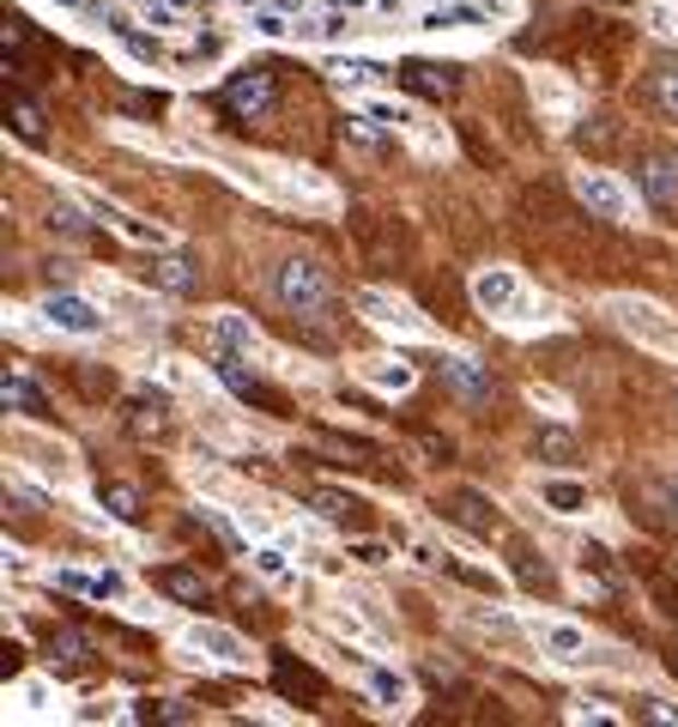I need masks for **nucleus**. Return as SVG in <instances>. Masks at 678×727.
I'll list each match as a JSON object with an SVG mask.
<instances>
[{"instance_id":"nucleus-1","label":"nucleus","mask_w":678,"mask_h":727,"mask_svg":"<svg viewBox=\"0 0 678 727\" xmlns=\"http://www.w3.org/2000/svg\"><path fill=\"white\" fill-rule=\"evenodd\" d=\"M273 298L285 303L291 322H303V327H327V322H334V279H327L315 261H279Z\"/></svg>"},{"instance_id":"nucleus-2","label":"nucleus","mask_w":678,"mask_h":727,"mask_svg":"<svg viewBox=\"0 0 678 727\" xmlns=\"http://www.w3.org/2000/svg\"><path fill=\"white\" fill-rule=\"evenodd\" d=\"M606 315H612V327H618V334H630L636 346L673 351V358H678V322L661 310V303H648V298H606Z\"/></svg>"},{"instance_id":"nucleus-3","label":"nucleus","mask_w":678,"mask_h":727,"mask_svg":"<svg viewBox=\"0 0 678 727\" xmlns=\"http://www.w3.org/2000/svg\"><path fill=\"white\" fill-rule=\"evenodd\" d=\"M358 310H364L370 327H382V334H394V339H431L436 334V327L424 322V315H418L406 298H394V291H364V298H358Z\"/></svg>"},{"instance_id":"nucleus-4","label":"nucleus","mask_w":678,"mask_h":727,"mask_svg":"<svg viewBox=\"0 0 678 727\" xmlns=\"http://www.w3.org/2000/svg\"><path fill=\"white\" fill-rule=\"evenodd\" d=\"M13 449L25 454L31 473L55 480L61 492H67V485H79V461H73V449H67V442H49V437H37V430H13Z\"/></svg>"},{"instance_id":"nucleus-5","label":"nucleus","mask_w":678,"mask_h":727,"mask_svg":"<svg viewBox=\"0 0 678 727\" xmlns=\"http://www.w3.org/2000/svg\"><path fill=\"white\" fill-rule=\"evenodd\" d=\"M43 322H49L55 334H73V339L104 334V310H97L92 298H79V291H49V298H43Z\"/></svg>"},{"instance_id":"nucleus-6","label":"nucleus","mask_w":678,"mask_h":727,"mask_svg":"<svg viewBox=\"0 0 678 727\" xmlns=\"http://www.w3.org/2000/svg\"><path fill=\"white\" fill-rule=\"evenodd\" d=\"M522 298H527V286H522V279H515L508 267H484L479 279H472V303H479L491 322H503V315L515 310Z\"/></svg>"},{"instance_id":"nucleus-7","label":"nucleus","mask_w":678,"mask_h":727,"mask_svg":"<svg viewBox=\"0 0 678 727\" xmlns=\"http://www.w3.org/2000/svg\"><path fill=\"white\" fill-rule=\"evenodd\" d=\"M309 504H315V516H322V521H334V528H346V533H364V528H370V504H364L358 492H339V485H315Z\"/></svg>"},{"instance_id":"nucleus-8","label":"nucleus","mask_w":678,"mask_h":727,"mask_svg":"<svg viewBox=\"0 0 678 727\" xmlns=\"http://www.w3.org/2000/svg\"><path fill=\"white\" fill-rule=\"evenodd\" d=\"M575 195H582V207L600 212V219H630V188L612 182L606 170H582V176H575Z\"/></svg>"},{"instance_id":"nucleus-9","label":"nucleus","mask_w":678,"mask_h":727,"mask_svg":"<svg viewBox=\"0 0 678 727\" xmlns=\"http://www.w3.org/2000/svg\"><path fill=\"white\" fill-rule=\"evenodd\" d=\"M224 109H231V116H267V109H273V79L261 73V67H248V73H236L231 85H224Z\"/></svg>"},{"instance_id":"nucleus-10","label":"nucleus","mask_w":678,"mask_h":727,"mask_svg":"<svg viewBox=\"0 0 678 727\" xmlns=\"http://www.w3.org/2000/svg\"><path fill=\"white\" fill-rule=\"evenodd\" d=\"M636 188H642V200L648 207H678V158H666V152H648L636 164Z\"/></svg>"},{"instance_id":"nucleus-11","label":"nucleus","mask_w":678,"mask_h":727,"mask_svg":"<svg viewBox=\"0 0 678 727\" xmlns=\"http://www.w3.org/2000/svg\"><path fill=\"white\" fill-rule=\"evenodd\" d=\"M188 649H200L207 661H219V667H248L255 661V649H248L236 631H224V624H195V631H188Z\"/></svg>"},{"instance_id":"nucleus-12","label":"nucleus","mask_w":678,"mask_h":727,"mask_svg":"<svg viewBox=\"0 0 678 727\" xmlns=\"http://www.w3.org/2000/svg\"><path fill=\"white\" fill-rule=\"evenodd\" d=\"M534 97H539V116H546L551 128H575V122H582V109H575V91L563 85L558 73H534Z\"/></svg>"},{"instance_id":"nucleus-13","label":"nucleus","mask_w":678,"mask_h":727,"mask_svg":"<svg viewBox=\"0 0 678 727\" xmlns=\"http://www.w3.org/2000/svg\"><path fill=\"white\" fill-rule=\"evenodd\" d=\"M443 516H448V521H460L467 533H479V540H491V533L503 528V516L491 509V497H484V492H455Z\"/></svg>"},{"instance_id":"nucleus-14","label":"nucleus","mask_w":678,"mask_h":727,"mask_svg":"<svg viewBox=\"0 0 678 727\" xmlns=\"http://www.w3.org/2000/svg\"><path fill=\"white\" fill-rule=\"evenodd\" d=\"M539 649L551 655V661H587V631L582 624H563V619H539L534 624Z\"/></svg>"},{"instance_id":"nucleus-15","label":"nucleus","mask_w":678,"mask_h":727,"mask_svg":"<svg viewBox=\"0 0 678 727\" xmlns=\"http://www.w3.org/2000/svg\"><path fill=\"white\" fill-rule=\"evenodd\" d=\"M406 91H418V97H436V104H448L460 91V79H455V67H443V61H406Z\"/></svg>"},{"instance_id":"nucleus-16","label":"nucleus","mask_w":678,"mask_h":727,"mask_svg":"<svg viewBox=\"0 0 678 727\" xmlns=\"http://www.w3.org/2000/svg\"><path fill=\"white\" fill-rule=\"evenodd\" d=\"M219 339H224V346H236V351H243V358H267V364H273V370H279V351L267 346V339L255 334V327H248V322H243V315H236V310H219Z\"/></svg>"},{"instance_id":"nucleus-17","label":"nucleus","mask_w":678,"mask_h":727,"mask_svg":"<svg viewBox=\"0 0 678 727\" xmlns=\"http://www.w3.org/2000/svg\"><path fill=\"white\" fill-rule=\"evenodd\" d=\"M152 582L164 588L170 600H183V607H200V600H207V576H200V570H188V564H157V570H152Z\"/></svg>"},{"instance_id":"nucleus-18","label":"nucleus","mask_w":678,"mask_h":727,"mask_svg":"<svg viewBox=\"0 0 678 727\" xmlns=\"http://www.w3.org/2000/svg\"><path fill=\"white\" fill-rule=\"evenodd\" d=\"M145 279H152L157 291H176V298L200 291V267H195V261H183V255H164V261H152V267H145Z\"/></svg>"},{"instance_id":"nucleus-19","label":"nucleus","mask_w":678,"mask_h":727,"mask_svg":"<svg viewBox=\"0 0 678 727\" xmlns=\"http://www.w3.org/2000/svg\"><path fill=\"white\" fill-rule=\"evenodd\" d=\"M496 327H508V334H539V327H558V303H551V298H534V291H527V298L515 303V310H508Z\"/></svg>"},{"instance_id":"nucleus-20","label":"nucleus","mask_w":678,"mask_h":727,"mask_svg":"<svg viewBox=\"0 0 678 727\" xmlns=\"http://www.w3.org/2000/svg\"><path fill=\"white\" fill-rule=\"evenodd\" d=\"M443 377H448V389H455L460 401H472V406L491 401V377H484L472 358H443Z\"/></svg>"},{"instance_id":"nucleus-21","label":"nucleus","mask_w":678,"mask_h":727,"mask_svg":"<svg viewBox=\"0 0 678 727\" xmlns=\"http://www.w3.org/2000/svg\"><path fill=\"white\" fill-rule=\"evenodd\" d=\"M618 140H624V122H612V116H587V122H575V146H582L587 158L618 152Z\"/></svg>"},{"instance_id":"nucleus-22","label":"nucleus","mask_w":678,"mask_h":727,"mask_svg":"<svg viewBox=\"0 0 678 727\" xmlns=\"http://www.w3.org/2000/svg\"><path fill=\"white\" fill-rule=\"evenodd\" d=\"M508 570L522 576V588H534V595H551V582H558V576H551V564L539 558L534 545H522V540L508 545Z\"/></svg>"},{"instance_id":"nucleus-23","label":"nucleus","mask_w":678,"mask_h":727,"mask_svg":"<svg viewBox=\"0 0 678 727\" xmlns=\"http://www.w3.org/2000/svg\"><path fill=\"white\" fill-rule=\"evenodd\" d=\"M273 679H279V691H285V697H303V703L322 697V673H315V667H303V661H291V655H279V661H273Z\"/></svg>"},{"instance_id":"nucleus-24","label":"nucleus","mask_w":678,"mask_h":727,"mask_svg":"<svg viewBox=\"0 0 678 727\" xmlns=\"http://www.w3.org/2000/svg\"><path fill=\"white\" fill-rule=\"evenodd\" d=\"M539 504H546L551 516H587V485H575V480H546V485H539Z\"/></svg>"},{"instance_id":"nucleus-25","label":"nucleus","mask_w":678,"mask_h":727,"mask_svg":"<svg viewBox=\"0 0 678 727\" xmlns=\"http://www.w3.org/2000/svg\"><path fill=\"white\" fill-rule=\"evenodd\" d=\"M370 697L382 703V709H412V685H406L400 673H388V667H370Z\"/></svg>"},{"instance_id":"nucleus-26","label":"nucleus","mask_w":678,"mask_h":727,"mask_svg":"<svg viewBox=\"0 0 678 727\" xmlns=\"http://www.w3.org/2000/svg\"><path fill=\"white\" fill-rule=\"evenodd\" d=\"M370 389H382V394H406L412 389V364L406 358H370Z\"/></svg>"},{"instance_id":"nucleus-27","label":"nucleus","mask_w":678,"mask_h":727,"mask_svg":"<svg viewBox=\"0 0 678 727\" xmlns=\"http://www.w3.org/2000/svg\"><path fill=\"white\" fill-rule=\"evenodd\" d=\"M534 454L539 461H551V468H570L575 461V437H570V425H546L534 437Z\"/></svg>"},{"instance_id":"nucleus-28","label":"nucleus","mask_w":678,"mask_h":727,"mask_svg":"<svg viewBox=\"0 0 678 727\" xmlns=\"http://www.w3.org/2000/svg\"><path fill=\"white\" fill-rule=\"evenodd\" d=\"M364 116L382 122V128H394V134H412L418 109L412 104H394V97H364Z\"/></svg>"},{"instance_id":"nucleus-29","label":"nucleus","mask_w":678,"mask_h":727,"mask_svg":"<svg viewBox=\"0 0 678 727\" xmlns=\"http://www.w3.org/2000/svg\"><path fill=\"white\" fill-rule=\"evenodd\" d=\"M255 570H261L267 582H279V588H297V570H291V558L279 552V545H255Z\"/></svg>"},{"instance_id":"nucleus-30","label":"nucleus","mask_w":678,"mask_h":727,"mask_svg":"<svg viewBox=\"0 0 678 727\" xmlns=\"http://www.w3.org/2000/svg\"><path fill=\"white\" fill-rule=\"evenodd\" d=\"M128 715H140V722H195V709H183L176 697H133Z\"/></svg>"},{"instance_id":"nucleus-31","label":"nucleus","mask_w":678,"mask_h":727,"mask_svg":"<svg viewBox=\"0 0 678 727\" xmlns=\"http://www.w3.org/2000/svg\"><path fill=\"white\" fill-rule=\"evenodd\" d=\"M73 382H79V394H85V401H109V394H116V377H109V370H97V364H79Z\"/></svg>"},{"instance_id":"nucleus-32","label":"nucleus","mask_w":678,"mask_h":727,"mask_svg":"<svg viewBox=\"0 0 678 727\" xmlns=\"http://www.w3.org/2000/svg\"><path fill=\"white\" fill-rule=\"evenodd\" d=\"M327 624H334L339 636H352V643H376V631H370V624L358 619V612L346 607V600H339V607H327Z\"/></svg>"},{"instance_id":"nucleus-33","label":"nucleus","mask_w":678,"mask_h":727,"mask_svg":"<svg viewBox=\"0 0 678 727\" xmlns=\"http://www.w3.org/2000/svg\"><path fill=\"white\" fill-rule=\"evenodd\" d=\"M448 570H455L467 588H479V595H503V576L496 570H479V564H460V558H448Z\"/></svg>"},{"instance_id":"nucleus-34","label":"nucleus","mask_w":678,"mask_h":727,"mask_svg":"<svg viewBox=\"0 0 678 727\" xmlns=\"http://www.w3.org/2000/svg\"><path fill=\"white\" fill-rule=\"evenodd\" d=\"M104 504L116 521H140V492L133 485H104Z\"/></svg>"},{"instance_id":"nucleus-35","label":"nucleus","mask_w":678,"mask_h":727,"mask_svg":"<svg viewBox=\"0 0 678 727\" xmlns=\"http://www.w3.org/2000/svg\"><path fill=\"white\" fill-rule=\"evenodd\" d=\"M128 430H133V437H157V430H164V406H145V401H133L128 406Z\"/></svg>"},{"instance_id":"nucleus-36","label":"nucleus","mask_w":678,"mask_h":727,"mask_svg":"<svg viewBox=\"0 0 678 727\" xmlns=\"http://www.w3.org/2000/svg\"><path fill=\"white\" fill-rule=\"evenodd\" d=\"M7 401L25 406V413H43V406H49V401H43V389H37V382H25V377H7Z\"/></svg>"},{"instance_id":"nucleus-37","label":"nucleus","mask_w":678,"mask_h":727,"mask_svg":"<svg viewBox=\"0 0 678 727\" xmlns=\"http://www.w3.org/2000/svg\"><path fill=\"white\" fill-rule=\"evenodd\" d=\"M13 128L25 134V140H43V109L31 104V97H13Z\"/></svg>"},{"instance_id":"nucleus-38","label":"nucleus","mask_w":678,"mask_h":727,"mask_svg":"<svg viewBox=\"0 0 678 727\" xmlns=\"http://www.w3.org/2000/svg\"><path fill=\"white\" fill-rule=\"evenodd\" d=\"M49 649L61 655V661H85V655H92V643H85L79 631H49Z\"/></svg>"},{"instance_id":"nucleus-39","label":"nucleus","mask_w":678,"mask_h":727,"mask_svg":"<svg viewBox=\"0 0 678 727\" xmlns=\"http://www.w3.org/2000/svg\"><path fill=\"white\" fill-rule=\"evenodd\" d=\"M334 79H339V85H376L382 67H370V61H339V67H334Z\"/></svg>"},{"instance_id":"nucleus-40","label":"nucleus","mask_w":678,"mask_h":727,"mask_svg":"<svg viewBox=\"0 0 678 727\" xmlns=\"http://www.w3.org/2000/svg\"><path fill=\"white\" fill-rule=\"evenodd\" d=\"M654 104H661L666 116H678V67H666V73H654Z\"/></svg>"},{"instance_id":"nucleus-41","label":"nucleus","mask_w":678,"mask_h":727,"mask_svg":"<svg viewBox=\"0 0 678 727\" xmlns=\"http://www.w3.org/2000/svg\"><path fill=\"white\" fill-rule=\"evenodd\" d=\"M630 715H642V722H666V727H678V709L673 703H661V697H636V709Z\"/></svg>"},{"instance_id":"nucleus-42","label":"nucleus","mask_w":678,"mask_h":727,"mask_svg":"<svg viewBox=\"0 0 678 727\" xmlns=\"http://www.w3.org/2000/svg\"><path fill=\"white\" fill-rule=\"evenodd\" d=\"M352 558H358V564H370V570H382V564H388L394 552H388V545H376V540H358V545H352Z\"/></svg>"},{"instance_id":"nucleus-43","label":"nucleus","mask_w":678,"mask_h":727,"mask_svg":"<svg viewBox=\"0 0 678 727\" xmlns=\"http://www.w3.org/2000/svg\"><path fill=\"white\" fill-rule=\"evenodd\" d=\"M19 697H25L31 715H49V685H43V679H25V691H19Z\"/></svg>"},{"instance_id":"nucleus-44","label":"nucleus","mask_w":678,"mask_h":727,"mask_svg":"<svg viewBox=\"0 0 678 727\" xmlns=\"http://www.w3.org/2000/svg\"><path fill=\"white\" fill-rule=\"evenodd\" d=\"M346 31H352V25H346V19H339V13H327V19H315V31H309V37H322V43H339V37H346Z\"/></svg>"},{"instance_id":"nucleus-45","label":"nucleus","mask_w":678,"mask_h":727,"mask_svg":"<svg viewBox=\"0 0 678 727\" xmlns=\"http://www.w3.org/2000/svg\"><path fill=\"white\" fill-rule=\"evenodd\" d=\"M527 394H534V406H546V413H551V418H570V406H563V394H551V389H539V382H534V389H527Z\"/></svg>"},{"instance_id":"nucleus-46","label":"nucleus","mask_w":678,"mask_h":727,"mask_svg":"<svg viewBox=\"0 0 678 727\" xmlns=\"http://www.w3.org/2000/svg\"><path fill=\"white\" fill-rule=\"evenodd\" d=\"M285 31H291V25H285L279 13H255V37H273V43H279Z\"/></svg>"},{"instance_id":"nucleus-47","label":"nucleus","mask_w":678,"mask_h":727,"mask_svg":"<svg viewBox=\"0 0 678 727\" xmlns=\"http://www.w3.org/2000/svg\"><path fill=\"white\" fill-rule=\"evenodd\" d=\"M49 231H61V236H79V231H85V224H79V212H55V219H49Z\"/></svg>"},{"instance_id":"nucleus-48","label":"nucleus","mask_w":678,"mask_h":727,"mask_svg":"<svg viewBox=\"0 0 678 727\" xmlns=\"http://www.w3.org/2000/svg\"><path fill=\"white\" fill-rule=\"evenodd\" d=\"M418 449L431 454V461H448V442H443V437H424V442H418Z\"/></svg>"},{"instance_id":"nucleus-49","label":"nucleus","mask_w":678,"mask_h":727,"mask_svg":"<svg viewBox=\"0 0 678 727\" xmlns=\"http://www.w3.org/2000/svg\"><path fill=\"white\" fill-rule=\"evenodd\" d=\"M661 497L673 504V516H678V480H673V485H661Z\"/></svg>"},{"instance_id":"nucleus-50","label":"nucleus","mask_w":678,"mask_h":727,"mask_svg":"<svg viewBox=\"0 0 678 727\" xmlns=\"http://www.w3.org/2000/svg\"><path fill=\"white\" fill-rule=\"evenodd\" d=\"M666 673H673V679H678V655H666Z\"/></svg>"},{"instance_id":"nucleus-51","label":"nucleus","mask_w":678,"mask_h":727,"mask_svg":"<svg viewBox=\"0 0 678 727\" xmlns=\"http://www.w3.org/2000/svg\"><path fill=\"white\" fill-rule=\"evenodd\" d=\"M600 7H624V0H600Z\"/></svg>"}]
</instances>
